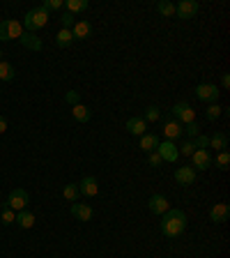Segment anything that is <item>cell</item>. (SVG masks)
Returning a JSON list of instances; mask_svg holds the SVG:
<instances>
[{
    "instance_id": "ac0fdd59",
    "label": "cell",
    "mask_w": 230,
    "mask_h": 258,
    "mask_svg": "<svg viewBox=\"0 0 230 258\" xmlns=\"http://www.w3.org/2000/svg\"><path fill=\"white\" fill-rule=\"evenodd\" d=\"M19 42L26 49H30V51H42V40L35 33H26V30H23V35L19 37Z\"/></svg>"
},
{
    "instance_id": "8fae6325",
    "label": "cell",
    "mask_w": 230,
    "mask_h": 258,
    "mask_svg": "<svg viewBox=\"0 0 230 258\" xmlns=\"http://www.w3.org/2000/svg\"><path fill=\"white\" fill-rule=\"evenodd\" d=\"M79 192L83 194V196H88V199L97 196V194H99L97 178H94V175H86V178H83V180L79 182Z\"/></svg>"
},
{
    "instance_id": "ab89813d",
    "label": "cell",
    "mask_w": 230,
    "mask_h": 258,
    "mask_svg": "<svg viewBox=\"0 0 230 258\" xmlns=\"http://www.w3.org/2000/svg\"><path fill=\"white\" fill-rule=\"evenodd\" d=\"M0 62H2V51H0Z\"/></svg>"
},
{
    "instance_id": "f1b7e54d",
    "label": "cell",
    "mask_w": 230,
    "mask_h": 258,
    "mask_svg": "<svg viewBox=\"0 0 230 258\" xmlns=\"http://www.w3.org/2000/svg\"><path fill=\"white\" fill-rule=\"evenodd\" d=\"M140 118H143L145 122H157V120L161 118V111H159V106H147Z\"/></svg>"
},
{
    "instance_id": "7402d4cb",
    "label": "cell",
    "mask_w": 230,
    "mask_h": 258,
    "mask_svg": "<svg viewBox=\"0 0 230 258\" xmlns=\"http://www.w3.org/2000/svg\"><path fill=\"white\" fill-rule=\"evenodd\" d=\"M72 115H74V120H79V122H88V120L92 118V111L83 104H76V106H72Z\"/></svg>"
},
{
    "instance_id": "44dd1931",
    "label": "cell",
    "mask_w": 230,
    "mask_h": 258,
    "mask_svg": "<svg viewBox=\"0 0 230 258\" xmlns=\"http://www.w3.org/2000/svg\"><path fill=\"white\" fill-rule=\"evenodd\" d=\"M16 224H19L21 228H33V226H35V214L30 210L16 212Z\"/></svg>"
},
{
    "instance_id": "277c9868",
    "label": "cell",
    "mask_w": 230,
    "mask_h": 258,
    "mask_svg": "<svg viewBox=\"0 0 230 258\" xmlns=\"http://www.w3.org/2000/svg\"><path fill=\"white\" fill-rule=\"evenodd\" d=\"M173 118L178 120L180 125H189V122H196V111H193V108H191L189 104H186V102H178V104L173 106Z\"/></svg>"
},
{
    "instance_id": "603a6c76",
    "label": "cell",
    "mask_w": 230,
    "mask_h": 258,
    "mask_svg": "<svg viewBox=\"0 0 230 258\" xmlns=\"http://www.w3.org/2000/svg\"><path fill=\"white\" fill-rule=\"evenodd\" d=\"M69 14H79V12H86L88 9V0H65L62 5Z\"/></svg>"
},
{
    "instance_id": "cb8c5ba5",
    "label": "cell",
    "mask_w": 230,
    "mask_h": 258,
    "mask_svg": "<svg viewBox=\"0 0 230 258\" xmlns=\"http://www.w3.org/2000/svg\"><path fill=\"white\" fill-rule=\"evenodd\" d=\"M0 221H2L5 226H12L14 221H16V212L9 210L7 203H0Z\"/></svg>"
},
{
    "instance_id": "f546056e",
    "label": "cell",
    "mask_w": 230,
    "mask_h": 258,
    "mask_svg": "<svg viewBox=\"0 0 230 258\" xmlns=\"http://www.w3.org/2000/svg\"><path fill=\"white\" fill-rule=\"evenodd\" d=\"M157 12L164 16H175V5L171 0H161V2H157Z\"/></svg>"
},
{
    "instance_id": "4316f807",
    "label": "cell",
    "mask_w": 230,
    "mask_h": 258,
    "mask_svg": "<svg viewBox=\"0 0 230 258\" xmlns=\"http://www.w3.org/2000/svg\"><path fill=\"white\" fill-rule=\"evenodd\" d=\"M14 76H16V69H14L12 62H0V81H14Z\"/></svg>"
},
{
    "instance_id": "ba28073f",
    "label": "cell",
    "mask_w": 230,
    "mask_h": 258,
    "mask_svg": "<svg viewBox=\"0 0 230 258\" xmlns=\"http://www.w3.org/2000/svg\"><path fill=\"white\" fill-rule=\"evenodd\" d=\"M157 153H159V157L164 159V161H178V157H180V150H178V146L173 143V141H161L157 146Z\"/></svg>"
},
{
    "instance_id": "83f0119b",
    "label": "cell",
    "mask_w": 230,
    "mask_h": 258,
    "mask_svg": "<svg viewBox=\"0 0 230 258\" xmlns=\"http://www.w3.org/2000/svg\"><path fill=\"white\" fill-rule=\"evenodd\" d=\"M62 196H65L69 203H76V201H79V196H81L79 185H65V189H62Z\"/></svg>"
},
{
    "instance_id": "d590c367",
    "label": "cell",
    "mask_w": 230,
    "mask_h": 258,
    "mask_svg": "<svg viewBox=\"0 0 230 258\" xmlns=\"http://www.w3.org/2000/svg\"><path fill=\"white\" fill-rule=\"evenodd\" d=\"M65 102H67L69 106L81 104V93H76V90H69V93L65 95Z\"/></svg>"
},
{
    "instance_id": "3957f363",
    "label": "cell",
    "mask_w": 230,
    "mask_h": 258,
    "mask_svg": "<svg viewBox=\"0 0 230 258\" xmlns=\"http://www.w3.org/2000/svg\"><path fill=\"white\" fill-rule=\"evenodd\" d=\"M21 35H23V26H21L19 21H12V19L0 21V42L19 40Z\"/></svg>"
},
{
    "instance_id": "5bb4252c",
    "label": "cell",
    "mask_w": 230,
    "mask_h": 258,
    "mask_svg": "<svg viewBox=\"0 0 230 258\" xmlns=\"http://www.w3.org/2000/svg\"><path fill=\"white\" fill-rule=\"evenodd\" d=\"M72 35H74V42H76V40H88V37L92 35V26H90V21L79 19L76 23H74V28H72Z\"/></svg>"
},
{
    "instance_id": "74e56055",
    "label": "cell",
    "mask_w": 230,
    "mask_h": 258,
    "mask_svg": "<svg viewBox=\"0 0 230 258\" xmlns=\"http://www.w3.org/2000/svg\"><path fill=\"white\" fill-rule=\"evenodd\" d=\"M221 86H224L226 90L230 88V74H224V76H221Z\"/></svg>"
},
{
    "instance_id": "2e32d148",
    "label": "cell",
    "mask_w": 230,
    "mask_h": 258,
    "mask_svg": "<svg viewBox=\"0 0 230 258\" xmlns=\"http://www.w3.org/2000/svg\"><path fill=\"white\" fill-rule=\"evenodd\" d=\"M69 212H72L74 219H79V221H90L92 219V207L88 206V203H74L72 207H69Z\"/></svg>"
},
{
    "instance_id": "7c38bea8",
    "label": "cell",
    "mask_w": 230,
    "mask_h": 258,
    "mask_svg": "<svg viewBox=\"0 0 230 258\" xmlns=\"http://www.w3.org/2000/svg\"><path fill=\"white\" fill-rule=\"evenodd\" d=\"M228 214H230L228 203H214V206L210 207V219L214 221V224H224V221H228Z\"/></svg>"
},
{
    "instance_id": "6da1fadb",
    "label": "cell",
    "mask_w": 230,
    "mask_h": 258,
    "mask_svg": "<svg viewBox=\"0 0 230 258\" xmlns=\"http://www.w3.org/2000/svg\"><path fill=\"white\" fill-rule=\"evenodd\" d=\"M184 231H186V214H184L182 210L171 207L168 212L161 214V233H164V238L175 240V238H180Z\"/></svg>"
},
{
    "instance_id": "f35d334b",
    "label": "cell",
    "mask_w": 230,
    "mask_h": 258,
    "mask_svg": "<svg viewBox=\"0 0 230 258\" xmlns=\"http://www.w3.org/2000/svg\"><path fill=\"white\" fill-rule=\"evenodd\" d=\"M7 132V120L0 115V134H5Z\"/></svg>"
},
{
    "instance_id": "9c48e42d",
    "label": "cell",
    "mask_w": 230,
    "mask_h": 258,
    "mask_svg": "<svg viewBox=\"0 0 230 258\" xmlns=\"http://www.w3.org/2000/svg\"><path fill=\"white\" fill-rule=\"evenodd\" d=\"M196 178H198V173L193 166H180L178 171H175V180H178V185H182V187L193 185Z\"/></svg>"
},
{
    "instance_id": "ffe728a7",
    "label": "cell",
    "mask_w": 230,
    "mask_h": 258,
    "mask_svg": "<svg viewBox=\"0 0 230 258\" xmlns=\"http://www.w3.org/2000/svg\"><path fill=\"white\" fill-rule=\"evenodd\" d=\"M210 148H214L217 153H221V150H226L228 148V136H226L224 132H217L210 136Z\"/></svg>"
},
{
    "instance_id": "e575fe53",
    "label": "cell",
    "mask_w": 230,
    "mask_h": 258,
    "mask_svg": "<svg viewBox=\"0 0 230 258\" xmlns=\"http://www.w3.org/2000/svg\"><path fill=\"white\" fill-rule=\"evenodd\" d=\"M62 5H65V0H46V2H44L42 7H44L46 12L51 14L53 9H62Z\"/></svg>"
},
{
    "instance_id": "4fadbf2b",
    "label": "cell",
    "mask_w": 230,
    "mask_h": 258,
    "mask_svg": "<svg viewBox=\"0 0 230 258\" xmlns=\"http://www.w3.org/2000/svg\"><path fill=\"white\" fill-rule=\"evenodd\" d=\"M191 159H193V168H198V171H207L212 166L210 150H196V153L191 155Z\"/></svg>"
},
{
    "instance_id": "7a4b0ae2",
    "label": "cell",
    "mask_w": 230,
    "mask_h": 258,
    "mask_svg": "<svg viewBox=\"0 0 230 258\" xmlns=\"http://www.w3.org/2000/svg\"><path fill=\"white\" fill-rule=\"evenodd\" d=\"M48 19H51V14L46 12L44 7H33V9H28L26 16H23V23L21 26L26 28V33H37L40 28H44L46 23H48Z\"/></svg>"
},
{
    "instance_id": "e0dca14e",
    "label": "cell",
    "mask_w": 230,
    "mask_h": 258,
    "mask_svg": "<svg viewBox=\"0 0 230 258\" xmlns=\"http://www.w3.org/2000/svg\"><path fill=\"white\" fill-rule=\"evenodd\" d=\"M145 129H147V122H145L140 115H136V118H129L127 120V132L134 134V136H143Z\"/></svg>"
},
{
    "instance_id": "484cf974",
    "label": "cell",
    "mask_w": 230,
    "mask_h": 258,
    "mask_svg": "<svg viewBox=\"0 0 230 258\" xmlns=\"http://www.w3.org/2000/svg\"><path fill=\"white\" fill-rule=\"evenodd\" d=\"M72 42H74L72 30H65V28H62V30H60L58 35H55V44H58L60 49H67L69 44H72Z\"/></svg>"
},
{
    "instance_id": "52a82bcc",
    "label": "cell",
    "mask_w": 230,
    "mask_h": 258,
    "mask_svg": "<svg viewBox=\"0 0 230 258\" xmlns=\"http://www.w3.org/2000/svg\"><path fill=\"white\" fill-rule=\"evenodd\" d=\"M198 9H200V5H198L196 0H180V5H175V16H180V19H193L198 14Z\"/></svg>"
},
{
    "instance_id": "d6986e66",
    "label": "cell",
    "mask_w": 230,
    "mask_h": 258,
    "mask_svg": "<svg viewBox=\"0 0 230 258\" xmlns=\"http://www.w3.org/2000/svg\"><path fill=\"white\" fill-rule=\"evenodd\" d=\"M159 143H161V141H159L157 134H143V136H140V150H143V153H147V155L154 153Z\"/></svg>"
},
{
    "instance_id": "9a60e30c",
    "label": "cell",
    "mask_w": 230,
    "mask_h": 258,
    "mask_svg": "<svg viewBox=\"0 0 230 258\" xmlns=\"http://www.w3.org/2000/svg\"><path fill=\"white\" fill-rule=\"evenodd\" d=\"M164 134H166V141H175L182 136V125H180L175 118H166L164 122Z\"/></svg>"
},
{
    "instance_id": "8992f818",
    "label": "cell",
    "mask_w": 230,
    "mask_h": 258,
    "mask_svg": "<svg viewBox=\"0 0 230 258\" xmlns=\"http://www.w3.org/2000/svg\"><path fill=\"white\" fill-rule=\"evenodd\" d=\"M196 95L200 102H207V104H217L219 100V88L214 83H198L196 86Z\"/></svg>"
},
{
    "instance_id": "30bf717a",
    "label": "cell",
    "mask_w": 230,
    "mask_h": 258,
    "mask_svg": "<svg viewBox=\"0 0 230 258\" xmlns=\"http://www.w3.org/2000/svg\"><path fill=\"white\" fill-rule=\"evenodd\" d=\"M147 207H150L152 214H164V212L171 210V206H168V201H166V196H161V194H154V196H150V201H147Z\"/></svg>"
},
{
    "instance_id": "836d02e7",
    "label": "cell",
    "mask_w": 230,
    "mask_h": 258,
    "mask_svg": "<svg viewBox=\"0 0 230 258\" xmlns=\"http://www.w3.org/2000/svg\"><path fill=\"white\" fill-rule=\"evenodd\" d=\"M193 146H196V150H207V148H210V136L198 134L196 139H193Z\"/></svg>"
},
{
    "instance_id": "1f68e13d",
    "label": "cell",
    "mask_w": 230,
    "mask_h": 258,
    "mask_svg": "<svg viewBox=\"0 0 230 258\" xmlns=\"http://www.w3.org/2000/svg\"><path fill=\"white\" fill-rule=\"evenodd\" d=\"M178 150H180V155H186V157H191V155L196 153V146H193V141H182Z\"/></svg>"
},
{
    "instance_id": "5b68a950",
    "label": "cell",
    "mask_w": 230,
    "mask_h": 258,
    "mask_svg": "<svg viewBox=\"0 0 230 258\" xmlns=\"http://www.w3.org/2000/svg\"><path fill=\"white\" fill-rule=\"evenodd\" d=\"M28 203H30V196H28L26 189H14V192L9 194V199H7V206L14 212L28 210Z\"/></svg>"
},
{
    "instance_id": "8d00e7d4",
    "label": "cell",
    "mask_w": 230,
    "mask_h": 258,
    "mask_svg": "<svg viewBox=\"0 0 230 258\" xmlns=\"http://www.w3.org/2000/svg\"><path fill=\"white\" fill-rule=\"evenodd\" d=\"M161 161H164V159L159 157L157 150H154V153H150V157H147V164H150L152 168H159V166H161Z\"/></svg>"
},
{
    "instance_id": "d4e9b609",
    "label": "cell",
    "mask_w": 230,
    "mask_h": 258,
    "mask_svg": "<svg viewBox=\"0 0 230 258\" xmlns=\"http://www.w3.org/2000/svg\"><path fill=\"white\" fill-rule=\"evenodd\" d=\"M212 164H217V168H221V171H228L230 168V153L228 150L217 153V157H212Z\"/></svg>"
},
{
    "instance_id": "d6a6232c",
    "label": "cell",
    "mask_w": 230,
    "mask_h": 258,
    "mask_svg": "<svg viewBox=\"0 0 230 258\" xmlns=\"http://www.w3.org/2000/svg\"><path fill=\"white\" fill-rule=\"evenodd\" d=\"M60 23H62V28H65V30H72L74 23H76V16H74V14H69V12H65L62 16H60Z\"/></svg>"
},
{
    "instance_id": "4dcf8cb0",
    "label": "cell",
    "mask_w": 230,
    "mask_h": 258,
    "mask_svg": "<svg viewBox=\"0 0 230 258\" xmlns=\"http://www.w3.org/2000/svg\"><path fill=\"white\" fill-rule=\"evenodd\" d=\"M221 113H224V108H221L219 104H210L207 106V111H205V118L210 120V122H214V120L221 118Z\"/></svg>"
}]
</instances>
